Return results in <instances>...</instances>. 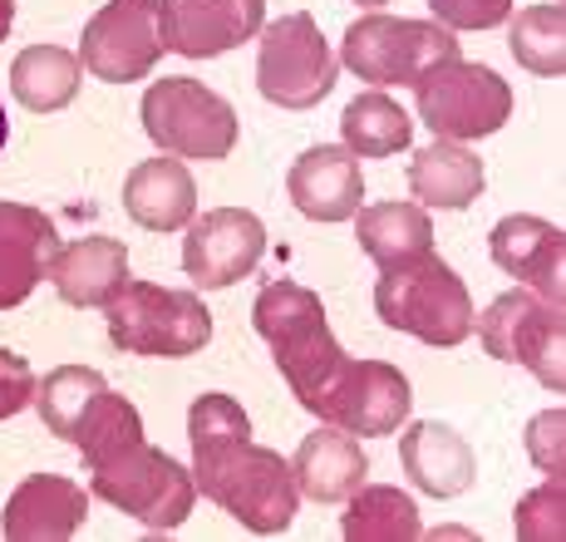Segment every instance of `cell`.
Segmentation results:
<instances>
[{
  "label": "cell",
  "instance_id": "17",
  "mask_svg": "<svg viewBox=\"0 0 566 542\" xmlns=\"http://www.w3.org/2000/svg\"><path fill=\"white\" fill-rule=\"evenodd\" d=\"M266 0H168V40L188 60H212L261 35Z\"/></svg>",
  "mask_w": 566,
  "mask_h": 542
},
{
  "label": "cell",
  "instance_id": "30",
  "mask_svg": "<svg viewBox=\"0 0 566 542\" xmlns=\"http://www.w3.org/2000/svg\"><path fill=\"white\" fill-rule=\"evenodd\" d=\"M99 389H108V379L99 371H90V365H60V371H50L45 385H35V409L45 419V429L70 439Z\"/></svg>",
  "mask_w": 566,
  "mask_h": 542
},
{
  "label": "cell",
  "instance_id": "16",
  "mask_svg": "<svg viewBox=\"0 0 566 542\" xmlns=\"http://www.w3.org/2000/svg\"><path fill=\"white\" fill-rule=\"evenodd\" d=\"M286 192L296 202L301 217L311 222H345V217L360 212L365 198V178H360V158L350 148H306L286 173Z\"/></svg>",
  "mask_w": 566,
  "mask_h": 542
},
{
  "label": "cell",
  "instance_id": "31",
  "mask_svg": "<svg viewBox=\"0 0 566 542\" xmlns=\"http://www.w3.org/2000/svg\"><path fill=\"white\" fill-rule=\"evenodd\" d=\"M566 483L562 473H547V483L532 488L527 498L517 503L513 528L522 542H562L566 538Z\"/></svg>",
  "mask_w": 566,
  "mask_h": 542
},
{
  "label": "cell",
  "instance_id": "33",
  "mask_svg": "<svg viewBox=\"0 0 566 542\" xmlns=\"http://www.w3.org/2000/svg\"><path fill=\"white\" fill-rule=\"evenodd\" d=\"M443 30H493L513 15V0H429Z\"/></svg>",
  "mask_w": 566,
  "mask_h": 542
},
{
  "label": "cell",
  "instance_id": "6",
  "mask_svg": "<svg viewBox=\"0 0 566 542\" xmlns=\"http://www.w3.org/2000/svg\"><path fill=\"white\" fill-rule=\"evenodd\" d=\"M419 118L433 128V138H488L513 118V84L497 70L473 60H443L413 80Z\"/></svg>",
  "mask_w": 566,
  "mask_h": 542
},
{
  "label": "cell",
  "instance_id": "23",
  "mask_svg": "<svg viewBox=\"0 0 566 542\" xmlns=\"http://www.w3.org/2000/svg\"><path fill=\"white\" fill-rule=\"evenodd\" d=\"M483 188H488L483 158L468 154L453 138H433V144L419 148L409 163V192L419 198V208L463 212L483 198Z\"/></svg>",
  "mask_w": 566,
  "mask_h": 542
},
{
  "label": "cell",
  "instance_id": "29",
  "mask_svg": "<svg viewBox=\"0 0 566 542\" xmlns=\"http://www.w3.org/2000/svg\"><path fill=\"white\" fill-rule=\"evenodd\" d=\"M513 30H507V50L522 70L542 74V80H562L566 74V10L557 6H527L517 10Z\"/></svg>",
  "mask_w": 566,
  "mask_h": 542
},
{
  "label": "cell",
  "instance_id": "12",
  "mask_svg": "<svg viewBox=\"0 0 566 542\" xmlns=\"http://www.w3.org/2000/svg\"><path fill=\"white\" fill-rule=\"evenodd\" d=\"M409 379L389 361H345L340 375L331 379L311 415L321 425H335L355 439H375V434H395L409 419Z\"/></svg>",
  "mask_w": 566,
  "mask_h": 542
},
{
  "label": "cell",
  "instance_id": "3",
  "mask_svg": "<svg viewBox=\"0 0 566 542\" xmlns=\"http://www.w3.org/2000/svg\"><path fill=\"white\" fill-rule=\"evenodd\" d=\"M375 311L389 331H405L423 345H463L478 316L463 277L439 257H423V262L399 271H379Z\"/></svg>",
  "mask_w": 566,
  "mask_h": 542
},
{
  "label": "cell",
  "instance_id": "32",
  "mask_svg": "<svg viewBox=\"0 0 566 542\" xmlns=\"http://www.w3.org/2000/svg\"><path fill=\"white\" fill-rule=\"evenodd\" d=\"M527 454L542 473H566V409H542L527 425Z\"/></svg>",
  "mask_w": 566,
  "mask_h": 542
},
{
  "label": "cell",
  "instance_id": "15",
  "mask_svg": "<svg viewBox=\"0 0 566 542\" xmlns=\"http://www.w3.org/2000/svg\"><path fill=\"white\" fill-rule=\"evenodd\" d=\"M84 518H90V498L80 483L60 479V473H30L6 498L0 533L10 542H64L80 533Z\"/></svg>",
  "mask_w": 566,
  "mask_h": 542
},
{
  "label": "cell",
  "instance_id": "28",
  "mask_svg": "<svg viewBox=\"0 0 566 542\" xmlns=\"http://www.w3.org/2000/svg\"><path fill=\"white\" fill-rule=\"evenodd\" d=\"M70 444L84 454V469H99V463H108L114 454L144 444V419H138V409L128 405L124 395L99 389V395H94V405L84 409V419L74 425Z\"/></svg>",
  "mask_w": 566,
  "mask_h": 542
},
{
  "label": "cell",
  "instance_id": "14",
  "mask_svg": "<svg viewBox=\"0 0 566 542\" xmlns=\"http://www.w3.org/2000/svg\"><path fill=\"white\" fill-rule=\"evenodd\" d=\"M488 252L493 262L517 277L527 291H537L542 301H557L562 306V271H566V232L547 217H532V212H513L488 232Z\"/></svg>",
  "mask_w": 566,
  "mask_h": 542
},
{
  "label": "cell",
  "instance_id": "35",
  "mask_svg": "<svg viewBox=\"0 0 566 542\" xmlns=\"http://www.w3.org/2000/svg\"><path fill=\"white\" fill-rule=\"evenodd\" d=\"M10 25H15V0H0V40L10 35Z\"/></svg>",
  "mask_w": 566,
  "mask_h": 542
},
{
  "label": "cell",
  "instance_id": "37",
  "mask_svg": "<svg viewBox=\"0 0 566 542\" xmlns=\"http://www.w3.org/2000/svg\"><path fill=\"white\" fill-rule=\"evenodd\" d=\"M355 6H369V10H379V6H389V0H355Z\"/></svg>",
  "mask_w": 566,
  "mask_h": 542
},
{
  "label": "cell",
  "instance_id": "25",
  "mask_svg": "<svg viewBox=\"0 0 566 542\" xmlns=\"http://www.w3.org/2000/svg\"><path fill=\"white\" fill-rule=\"evenodd\" d=\"M80 80H84L80 54L60 50V45H30L10 64V94L25 108H35V114H54V108L74 104Z\"/></svg>",
  "mask_w": 566,
  "mask_h": 542
},
{
  "label": "cell",
  "instance_id": "9",
  "mask_svg": "<svg viewBox=\"0 0 566 542\" xmlns=\"http://www.w3.org/2000/svg\"><path fill=\"white\" fill-rule=\"evenodd\" d=\"M168 50V0H108L84 25L80 64L104 84H134L148 80Z\"/></svg>",
  "mask_w": 566,
  "mask_h": 542
},
{
  "label": "cell",
  "instance_id": "1",
  "mask_svg": "<svg viewBox=\"0 0 566 542\" xmlns=\"http://www.w3.org/2000/svg\"><path fill=\"white\" fill-rule=\"evenodd\" d=\"M192 439V479L198 493L212 498L222 513L242 528L271 538L286 533L296 518L301 488L291 479V463L276 449L252 444V419L232 395H198L188 409Z\"/></svg>",
  "mask_w": 566,
  "mask_h": 542
},
{
  "label": "cell",
  "instance_id": "36",
  "mask_svg": "<svg viewBox=\"0 0 566 542\" xmlns=\"http://www.w3.org/2000/svg\"><path fill=\"white\" fill-rule=\"evenodd\" d=\"M6 138H10V118H6V104H0V148H6Z\"/></svg>",
  "mask_w": 566,
  "mask_h": 542
},
{
  "label": "cell",
  "instance_id": "19",
  "mask_svg": "<svg viewBox=\"0 0 566 542\" xmlns=\"http://www.w3.org/2000/svg\"><path fill=\"white\" fill-rule=\"evenodd\" d=\"M50 286L70 306H108L128 286V247L118 237H80L50 252Z\"/></svg>",
  "mask_w": 566,
  "mask_h": 542
},
{
  "label": "cell",
  "instance_id": "27",
  "mask_svg": "<svg viewBox=\"0 0 566 542\" xmlns=\"http://www.w3.org/2000/svg\"><path fill=\"white\" fill-rule=\"evenodd\" d=\"M340 134H345V148H350L355 158H395L399 148H409L413 118L389 100L385 90H369L360 100L345 104Z\"/></svg>",
  "mask_w": 566,
  "mask_h": 542
},
{
  "label": "cell",
  "instance_id": "11",
  "mask_svg": "<svg viewBox=\"0 0 566 542\" xmlns=\"http://www.w3.org/2000/svg\"><path fill=\"white\" fill-rule=\"evenodd\" d=\"M340 60L325 45L315 15L296 10L271 25H261V50H256V90L281 108H315L335 90Z\"/></svg>",
  "mask_w": 566,
  "mask_h": 542
},
{
  "label": "cell",
  "instance_id": "24",
  "mask_svg": "<svg viewBox=\"0 0 566 542\" xmlns=\"http://www.w3.org/2000/svg\"><path fill=\"white\" fill-rule=\"evenodd\" d=\"M355 237L379 271L413 267L433 257V222L419 202H375L355 212Z\"/></svg>",
  "mask_w": 566,
  "mask_h": 542
},
{
  "label": "cell",
  "instance_id": "13",
  "mask_svg": "<svg viewBox=\"0 0 566 542\" xmlns=\"http://www.w3.org/2000/svg\"><path fill=\"white\" fill-rule=\"evenodd\" d=\"M261 257H266V227L247 208H212L192 217L188 237H182V271L202 291H222L252 277Z\"/></svg>",
  "mask_w": 566,
  "mask_h": 542
},
{
  "label": "cell",
  "instance_id": "10",
  "mask_svg": "<svg viewBox=\"0 0 566 542\" xmlns=\"http://www.w3.org/2000/svg\"><path fill=\"white\" fill-rule=\"evenodd\" d=\"M345 70H355L369 84H409L419 80L423 70L443 60H459V40L453 30H443L439 20H405V15H365L345 30L340 45Z\"/></svg>",
  "mask_w": 566,
  "mask_h": 542
},
{
  "label": "cell",
  "instance_id": "20",
  "mask_svg": "<svg viewBox=\"0 0 566 542\" xmlns=\"http://www.w3.org/2000/svg\"><path fill=\"white\" fill-rule=\"evenodd\" d=\"M54 247L60 237L45 212L25 202H0V311L30 301V291L45 281Z\"/></svg>",
  "mask_w": 566,
  "mask_h": 542
},
{
  "label": "cell",
  "instance_id": "2",
  "mask_svg": "<svg viewBox=\"0 0 566 542\" xmlns=\"http://www.w3.org/2000/svg\"><path fill=\"white\" fill-rule=\"evenodd\" d=\"M252 325L271 345L276 371L291 385V395L306 409H315V399L331 389V379L350 361L340 351V341L331 335V325H325L321 296L311 286H296V281H271V286H261L252 306Z\"/></svg>",
  "mask_w": 566,
  "mask_h": 542
},
{
  "label": "cell",
  "instance_id": "8",
  "mask_svg": "<svg viewBox=\"0 0 566 542\" xmlns=\"http://www.w3.org/2000/svg\"><path fill=\"white\" fill-rule=\"evenodd\" d=\"M478 325V341L493 361H507V365H527L532 375L542 379L547 389H566V365H562V351H566V311L557 301H542L537 291L527 286H513L483 311L473 316Z\"/></svg>",
  "mask_w": 566,
  "mask_h": 542
},
{
  "label": "cell",
  "instance_id": "4",
  "mask_svg": "<svg viewBox=\"0 0 566 542\" xmlns=\"http://www.w3.org/2000/svg\"><path fill=\"white\" fill-rule=\"evenodd\" d=\"M108 341L124 355H163L182 361L198 355L212 341V311L202 306L198 291H172L154 281H128L104 306Z\"/></svg>",
  "mask_w": 566,
  "mask_h": 542
},
{
  "label": "cell",
  "instance_id": "21",
  "mask_svg": "<svg viewBox=\"0 0 566 542\" xmlns=\"http://www.w3.org/2000/svg\"><path fill=\"white\" fill-rule=\"evenodd\" d=\"M124 208L144 232H182L198 217V183L182 158H144L124 178Z\"/></svg>",
  "mask_w": 566,
  "mask_h": 542
},
{
  "label": "cell",
  "instance_id": "18",
  "mask_svg": "<svg viewBox=\"0 0 566 542\" xmlns=\"http://www.w3.org/2000/svg\"><path fill=\"white\" fill-rule=\"evenodd\" d=\"M399 463H405L409 483L429 498H459L478 479V459L468 439L439 419H419L399 434Z\"/></svg>",
  "mask_w": 566,
  "mask_h": 542
},
{
  "label": "cell",
  "instance_id": "5",
  "mask_svg": "<svg viewBox=\"0 0 566 542\" xmlns=\"http://www.w3.org/2000/svg\"><path fill=\"white\" fill-rule=\"evenodd\" d=\"M90 493L134 513L154 533H172V528L188 523L192 503H198V479H192L188 463H178L172 454L144 439L134 449L114 454L99 469H90Z\"/></svg>",
  "mask_w": 566,
  "mask_h": 542
},
{
  "label": "cell",
  "instance_id": "22",
  "mask_svg": "<svg viewBox=\"0 0 566 542\" xmlns=\"http://www.w3.org/2000/svg\"><path fill=\"white\" fill-rule=\"evenodd\" d=\"M365 473H369V459H365L360 439L335 425L306 434L296 459H291V479L315 503H345L365 483Z\"/></svg>",
  "mask_w": 566,
  "mask_h": 542
},
{
  "label": "cell",
  "instance_id": "7",
  "mask_svg": "<svg viewBox=\"0 0 566 542\" xmlns=\"http://www.w3.org/2000/svg\"><path fill=\"white\" fill-rule=\"evenodd\" d=\"M148 138L172 158L217 163L237 148V108L188 74H163L144 94Z\"/></svg>",
  "mask_w": 566,
  "mask_h": 542
},
{
  "label": "cell",
  "instance_id": "26",
  "mask_svg": "<svg viewBox=\"0 0 566 542\" xmlns=\"http://www.w3.org/2000/svg\"><path fill=\"white\" fill-rule=\"evenodd\" d=\"M345 542H413L423 533L419 508L389 483H360L350 493V513L340 518Z\"/></svg>",
  "mask_w": 566,
  "mask_h": 542
},
{
  "label": "cell",
  "instance_id": "34",
  "mask_svg": "<svg viewBox=\"0 0 566 542\" xmlns=\"http://www.w3.org/2000/svg\"><path fill=\"white\" fill-rule=\"evenodd\" d=\"M35 405V371L15 351H0V419Z\"/></svg>",
  "mask_w": 566,
  "mask_h": 542
}]
</instances>
